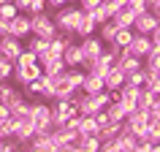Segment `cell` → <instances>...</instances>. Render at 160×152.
<instances>
[{"label": "cell", "instance_id": "obj_22", "mask_svg": "<svg viewBox=\"0 0 160 152\" xmlns=\"http://www.w3.org/2000/svg\"><path fill=\"white\" fill-rule=\"evenodd\" d=\"M17 95H22V87H14V84H11V79H8V82H0V103L8 106Z\"/></svg>", "mask_w": 160, "mask_h": 152}, {"label": "cell", "instance_id": "obj_15", "mask_svg": "<svg viewBox=\"0 0 160 152\" xmlns=\"http://www.w3.org/2000/svg\"><path fill=\"white\" fill-rule=\"evenodd\" d=\"M95 30H98V25H95V19L90 17V11H84V14L79 17V22H76V27H73V35H79V38H84V35H92Z\"/></svg>", "mask_w": 160, "mask_h": 152}, {"label": "cell", "instance_id": "obj_3", "mask_svg": "<svg viewBox=\"0 0 160 152\" xmlns=\"http://www.w3.org/2000/svg\"><path fill=\"white\" fill-rule=\"evenodd\" d=\"M30 119H33L35 133H49V130H52V111H49V103H43V101L30 103Z\"/></svg>", "mask_w": 160, "mask_h": 152}, {"label": "cell", "instance_id": "obj_10", "mask_svg": "<svg viewBox=\"0 0 160 152\" xmlns=\"http://www.w3.org/2000/svg\"><path fill=\"white\" fill-rule=\"evenodd\" d=\"M103 46H106V43H103L95 33H92V35H84V38L79 41V49H82L84 57H98V54L103 52Z\"/></svg>", "mask_w": 160, "mask_h": 152}, {"label": "cell", "instance_id": "obj_28", "mask_svg": "<svg viewBox=\"0 0 160 152\" xmlns=\"http://www.w3.org/2000/svg\"><path fill=\"white\" fill-rule=\"evenodd\" d=\"M144 71L147 73H160V52H152L144 57Z\"/></svg>", "mask_w": 160, "mask_h": 152}, {"label": "cell", "instance_id": "obj_2", "mask_svg": "<svg viewBox=\"0 0 160 152\" xmlns=\"http://www.w3.org/2000/svg\"><path fill=\"white\" fill-rule=\"evenodd\" d=\"M30 35H41L49 41L52 35H57V25H54V19L52 14L41 11V14H30Z\"/></svg>", "mask_w": 160, "mask_h": 152}, {"label": "cell", "instance_id": "obj_16", "mask_svg": "<svg viewBox=\"0 0 160 152\" xmlns=\"http://www.w3.org/2000/svg\"><path fill=\"white\" fill-rule=\"evenodd\" d=\"M101 136L98 133H90V136H79L76 139V147H79V152H101Z\"/></svg>", "mask_w": 160, "mask_h": 152}, {"label": "cell", "instance_id": "obj_25", "mask_svg": "<svg viewBox=\"0 0 160 152\" xmlns=\"http://www.w3.org/2000/svg\"><path fill=\"white\" fill-rule=\"evenodd\" d=\"M130 38H133V27H117V33H114V41L119 49H125L128 43H130Z\"/></svg>", "mask_w": 160, "mask_h": 152}, {"label": "cell", "instance_id": "obj_37", "mask_svg": "<svg viewBox=\"0 0 160 152\" xmlns=\"http://www.w3.org/2000/svg\"><path fill=\"white\" fill-rule=\"evenodd\" d=\"M46 11V0H30L27 3V14H41Z\"/></svg>", "mask_w": 160, "mask_h": 152}, {"label": "cell", "instance_id": "obj_20", "mask_svg": "<svg viewBox=\"0 0 160 152\" xmlns=\"http://www.w3.org/2000/svg\"><path fill=\"white\" fill-rule=\"evenodd\" d=\"M79 136H90V133H98V122H95L92 114H79V125H76Z\"/></svg>", "mask_w": 160, "mask_h": 152}, {"label": "cell", "instance_id": "obj_41", "mask_svg": "<svg viewBox=\"0 0 160 152\" xmlns=\"http://www.w3.org/2000/svg\"><path fill=\"white\" fill-rule=\"evenodd\" d=\"M27 3H30V0H14V6H17L22 14H27Z\"/></svg>", "mask_w": 160, "mask_h": 152}, {"label": "cell", "instance_id": "obj_7", "mask_svg": "<svg viewBox=\"0 0 160 152\" xmlns=\"http://www.w3.org/2000/svg\"><path fill=\"white\" fill-rule=\"evenodd\" d=\"M130 54H136V57H147V54H152V43H149V35L144 33H133V38H130V43L125 46Z\"/></svg>", "mask_w": 160, "mask_h": 152}, {"label": "cell", "instance_id": "obj_31", "mask_svg": "<svg viewBox=\"0 0 160 152\" xmlns=\"http://www.w3.org/2000/svg\"><path fill=\"white\" fill-rule=\"evenodd\" d=\"M11 76H14V63L0 54V82H8Z\"/></svg>", "mask_w": 160, "mask_h": 152}, {"label": "cell", "instance_id": "obj_26", "mask_svg": "<svg viewBox=\"0 0 160 152\" xmlns=\"http://www.w3.org/2000/svg\"><path fill=\"white\" fill-rule=\"evenodd\" d=\"M103 111H106V117H109V119H114V122H125V117H128V114H125V109H122V106H119L117 101H111Z\"/></svg>", "mask_w": 160, "mask_h": 152}, {"label": "cell", "instance_id": "obj_8", "mask_svg": "<svg viewBox=\"0 0 160 152\" xmlns=\"http://www.w3.org/2000/svg\"><path fill=\"white\" fill-rule=\"evenodd\" d=\"M30 152H57V147H54V139H52V133H35L30 141L25 144Z\"/></svg>", "mask_w": 160, "mask_h": 152}, {"label": "cell", "instance_id": "obj_14", "mask_svg": "<svg viewBox=\"0 0 160 152\" xmlns=\"http://www.w3.org/2000/svg\"><path fill=\"white\" fill-rule=\"evenodd\" d=\"M82 60H84V54H82V49H79V43L71 41L62 49V63H65V68H73V65H82Z\"/></svg>", "mask_w": 160, "mask_h": 152}, {"label": "cell", "instance_id": "obj_39", "mask_svg": "<svg viewBox=\"0 0 160 152\" xmlns=\"http://www.w3.org/2000/svg\"><path fill=\"white\" fill-rule=\"evenodd\" d=\"M76 3H79L82 11H92L95 6H101V0H76Z\"/></svg>", "mask_w": 160, "mask_h": 152}, {"label": "cell", "instance_id": "obj_23", "mask_svg": "<svg viewBox=\"0 0 160 152\" xmlns=\"http://www.w3.org/2000/svg\"><path fill=\"white\" fill-rule=\"evenodd\" d=\"M114 33H117V25H114L111 19H106V22L98 25V30H95V35H98L103 43H111V41H114Z\"/></svg>", "mask_w": 160, "mask_h": 152}, {"label": "cell", "instance_id": "obj_18", "mask_svg": "<svg viewBox=\"0 0 160 152\" xmlns=\"http://www.w3.org/2000/svg\"><path fill=\"white\" fill-rule=\"evenodd\" d=\"M82 90H84L87 95H95V93H101V90H106V87H103V79H101L98 73H84Z\"/></svg>", "mask_w": 160, "mask_h": 152}, {"label": "cell", "instance_id": "obj_6", "mask_svg": "<svg viewBox=\"0 0 160 152\" xmlns=\"http://www.w3.org/2000/svg\"><path fill=\"white\" fill-rule=\"evenodd\" d=\"M8 35H17L19 41H25L27 35H30V14L19 11L14 19H8Z\"/></svg>", "mask_w": 160, "mask_h": 152}, {"label": "cell", "instance_id": "obj_5", "mask_svg": "<svg viewBox=\"0 0 160 152\" xmlns=\"http://www.w3.org/2000/svg\"><path fill=\"white\" fill-rule=\"evenodd\" d=\"M22 49H25V43L19 41L17 35H0V54L6 60L17 63V57L22 54Z\"/></svg>", "mask_w": 160, "mask_h": 152}, {"label": "cell", "instance_id": "obj_24", "mask_svg": "<svg viewBox=\"0 0 160 152\" xmlns=\"http://www.w3.org/2000/svg\"><path fill=\"white\" fill-rule=\"evenodd\" d=\"M22 93H25L27 98H41V93H43V73L38 76V79H33L30 84H25V87H22Z\"/></svg>", "mask_w": 160, "mask_h": 152}, {"label": "cell", "instance_id": "obj_29", "mask_svg": "<svg viewBox=\"0 0 160 152\" xmlns=\"http://www.w3.org/2000/svg\"><path fill=\"white\" fill-rule=\"evenodd\" d=\"M147 76H149V73H147V71H144V65H141L138 71H133V73H128V76H125V82H128V84H133V87H144V82H147Z\"/></svg>", "mask_w": 160, "mask_h": 152}, {"label": "cell", "instance_id": "obj_35", "mask_svg": "<svg viewBox=\"0 0 160 152\" xmlns=\"http://www.w3.org/2000/svg\"><path fill=\"white\" fill-rule=\"evenodd\" d=\"M144 87H147L149 93L160 95V73H149V76H147V82H144Z\"/></svg>", "mask_w": 160, "mask_h": 152}, {"label": "cell", "instance_id": "obj_45", "mask_svg": "<svg viewBox=\"0 0 160 152\" xmlns=\"http://www.w3.org/2000/svg\"><path fill=\"white\" fill-rule=\"evenodd\" d=\"M158 25H160V22H158Z\"/></svg>", "mask_w": 160, "mask_h": 152}, {"label": "cell", "instance_id": "obj_11", "mask_svg": "<svg viewBox=\"0 0 160 152\" xmlns=\"http://www.w3.org/2000/svg\"><path fill=\"white\" fill-rule=\"evenodd\" d=\"M25 41H27V43H25L27 49L38 54V63L49 57V41H46V38H41V35H27Z\"/></svg>", "mask_w": 160, "mask_h": 152}, {"label": "cell", "instance_id": "obj_36", "mask_svg": "<svg viewBox=\"0 0 160 152\" xmlns=\"http://www.w3.org/2000/svg\"><path fill=\"white\" fill-rule=\"evenodd\" d=\"M125 6L133 11V14H144V11H149V3H147V0H128Z\"/></svg>", "mask_w": 160, "mask_h": 152}, {"label": "cell", "instance_id": "obj_21", "mask_svg": "<svg viewBox=\"0 0 160 152\" xmlns=\"http://www.w3.org/2000/svg\"><path fill=\"white\" fill-rule=\"evenodd\" d=\"M62 79H65L71 87H76V90H82V82H84V71L79 65H73V68H65L62 71Z\"/></svg>", "mask_w": 160, "mask_h": 152}, {"label": "cell", "instance_id": "obj_1", "mask_svg": "<svg viewBox=\"0 0 160 152\" xmlns=\"http://www.w3.org/2000/svg\"><path fill=\"white\" fill-rule=\"evenodd\" d=\"M84 11L79 8V6H71V3H65V6H60V8L52 11V19H54V25H57V30H62V33H73L76 22H79V17H82Z\"/></svg>", "mask_w": 160, "mask_h": 152}, {"label": "cell", "instance_id": "obj_44", "mask_svg": "<svg viewBox=\"0 0 160 152\" xmlns=\"http://www.w3.org/2000/svg\"><path fill=\"white\" fill-rule=\"evenodd\" d=\"M152 152H160V141H155V144H152Z\"/></svg>", "mask_w": 160, "mask_h": 152}, {"label": "cell", "instance_id": "obj_33", "mask_svg": "<svg viewBox=\"0 0 160 152\" xmlns=\"http://www.w3.org/2000/svg\"><path fill=\"white\" fill-rule=\"evenodd\" d=\"M30 63H38V54H35V52H30V49L25 46V49H22V54L17 57V63H14V65H30Z\"/></svg>", "mask_w": 160, "mask_h": 152}, {"label": "cell", "instance_id": "obj_30", "mask_svg": "<svg viewBox=\"0 0 160 152\" xmlns=\"http://www.w3.org/2000/svg\"><path fill=\"white\" fill-rule=\"evenodd\" d=\"M14 130H17V119H14V117L0 119V139H11Z\"/></svg>", "mask_w": 160, "mask_h": 152}, {"label": "cell", "instance_id": "obj_34", "mask_svg": "<svg viewBox=\"0 0 160 152\" xmlns=\"http://www.w3.org/2000/svg\"><path fill=\"white\" fill-rule=\"evenodd\" d=\"M147 139L152 144L160 141V119H149V125H147Z\"/></svg>", "mask_w": 160, "mask_h": 152}, {"label": "cell", "instance_id": "obj_4", "mask_svg": "<svg viewBox=\"0 0 160 152\" xmlns=\"http://www.w3.org/2000/svg\"><path fill=\"white\" fill-rule=\"evenodd\" d=\"M43 71H41V63H30V65H14V82H17L19 87H25V84H30L33 79H38Z\"/></svg>", "mask_w": 160, "mask_h": 152}, {"label": "cell", "instance_id": "obj_13", "mask_svg": "<svg viewBox=\"0 0 160 152\" xmlns=\"http://www.w3.org/2000/svg\"><path fill=\"white\" fill-rule=\"evenodd\" d=\"M125 84V71L117 65H111L109 71H106V76H103V87L106 90H119V87Z\"/></svg>", "mask_w": 160, "mask_h": 152}, {"label": "cell", "instance_id": "obj_43", "mask_svg": "<svg viewBox=\"0 0 160 152\" xmlns=\"http://www.w3.org/2000/svg\"><path fill=\"white\" fill-rule=\"evenodd\" d=\"M0 35H8V19H0Z\"/></svg>", "mask_w": 160, "mask_h": 152}, {"label": "cell", "instance_id": "obj_32", "mask_svg": "<svg viewBox=\"0 0 160 152\" xmlns=\"http://www.w3.org/2000/svg\"><path fill=\"white\" fill-rule=\"evenodd\" d=\"M19 14V8L14 6V0H8V3H0V19H14Z\"/></svg>", "mask_w": 160, "mask_h": 152}, {"label": "cell", "instance_id": "obj_27", "mask_svg": "<svg viewBox=\"0 0 160 152\" xmlns=\"http://www.w3.org/2000/svg\"><path fill=\"white\" fill-rule=\"evenodd\" d=\"M119 130H122V122H114V119H109L106 125L98 128V136H101V139H114Z\"/></svg>", "mask_w": 160, "mask_h": 152}, {"label": "cell", "instance_id": "obj_17", "mask_svg": "<svg viewBox=\"0 0 160 152\" xmlns=\"http://www.w3.org/2000/svg\"><path fill=\"white\" fill-rule=\"evenodd\" d=\"M41 71L49 73V76H60L65 71V63H62V57H57V54H49L46 60H41Z\"/></svg>", "mask_w": 160, "mask_h": 152}, {"label": "cell", "instance_id": "obj_38", "mask_svg": "<svg viewBox=\"0 0 160 152\" xmlns=\"http://www.w3.org/2000/svg\"><path fill=\"white\" fill-rule=\"evenodd\" d=\"M117 103L125 109V114H130V111L136 109V101H133V98H117Z\"/></svg>", "mask_w": 160, "mask_h": 152}, {"label": "cell", "instance_id": "obj_12", "mask_svg": "<svg viewBox=\"0 0 160 152\" xmlns=\"http://www.w3.org/2000/svg\"><path fill=\"white\" fill-rule=\"evenodd\" d=\"M35 136V128H33V119H17V130H14V139L19 141V147H25L30 139Z\"/></svg>", "mask_w": 160, "mask_h": 152}, {"label": "cell", "instance_id": "obj_9", "mask_svg": "<svg viewBox=\"0 0 160 152\" xmlns=\"http://www.w3.org/2000/svg\"><path fill=\"white\" fill-rule=\"evenodd\" d=\"M160 19L152 14V11H144V14H136L133 19V33H144V35H149L155 27H158Z\"/></svg>", "mask_w": 160, "mask_h": 152}, {"label": "cell", "instance_id": "obj_42", "mask_svg": "<svg viewBox=\"0 0 160 152\" xmlns=\"http://www.w3.org/2000/svg\"><path fill=\"white\" fill-rule=\"evenodd\" d=\"M6 117H11V109L6 103H0V119H6Z\"/></svg>", "mask_w": 160, "mask_h": 152}, {"label": "cell", "instance_id": "obj_19", "mask_svg": "<svg viewBox=\"0 0 160 152\" xmlns=\"http://www.w3.org/2000/svg\"><path fill=\"white\" fill-rule=\"evenodd\" d=\"M133 19H136V14H133V11L128 8V6H119V8H117V14L111 17V22H114L117 27H133Z\"/></svg>", "mask_w": 160, "mask_h": 152}, {"label": "cell", "instance_id": "obj_40", "mask_svg": "<svg viewBox=\"0 0 160 152\" xmlns=\"http://www.w3.org/2000/svg\"><path fill=\"white\" fill-rule=\"evenodd\" d=\"M65 3H71V0H46V8H60V6H65Z\"/></svg>", "mask_w": 160, "mask_h": 152}]
</instances>
